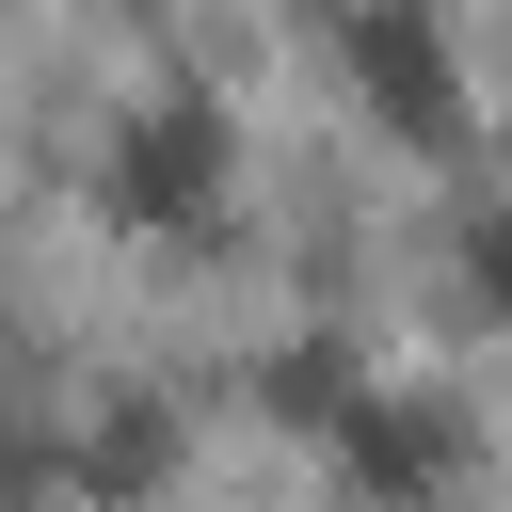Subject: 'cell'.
Here are the masks:
<instances>
[{
  "mask_svg": "<svg viewBox=\"0 0 512 512\" xmlns=\"http://www.w3.org/2000/svg\"><path fill=\"white\" fill-rule=\"evenodd\" d=\"M352 80L384 96V128H400V144H448V128H464V64H448V16H432V0L352 16Z\"/></svg>",
  "mask_w": 512,
  "mask_h": 512,
  "instance_id": "obj_1",
  "label": "cell"
},
{
  "mask_svg": "<svg viewBox=\"0 0 512 512\" xmlns=\"http://www.w3.org/2000/svg\"><path fill=\"white\" fill-rule=\"evenodd\" d=\"M336 464H352L384 512H432V496H448V464H464V416H448V400H400V384H352Z\"/></svg>",
  "mask_w": 512,
  "mask_h": 512,
  "instance_id": "obj_2",
  "label": "cell"
},
{
  "mask_svg": "<svg viewBox=\"0 0 512 512\" xmlns=\"http://www.w3.org/2000/svg\"><path fill=\"white\" fill-rule=\"evenodd\" d=\"M208 192H224V112L176 96V112H144V128L112 144V208H128V224H192Z\"/></svg>",
  "mask_w": 512,
  "mask_h": 512,
  "instance_id": "obj_3",
  "label": "cell"
},
{
  "mask_svg": "<svg viewBox=\"0 0 512 512\" xmlns=\"http://www.w3.org/2000/svg\"><path fill=\"white\" fill-rule=\"evenodd\" d=\"M176 464V416H96V448H80V496H128V480H160Z\"/></svg>",
  "mask_w": 512,
  "mask_h": 512,
  "instance_id": "obj_4",
  "label": "cell"
}]
</instances>
